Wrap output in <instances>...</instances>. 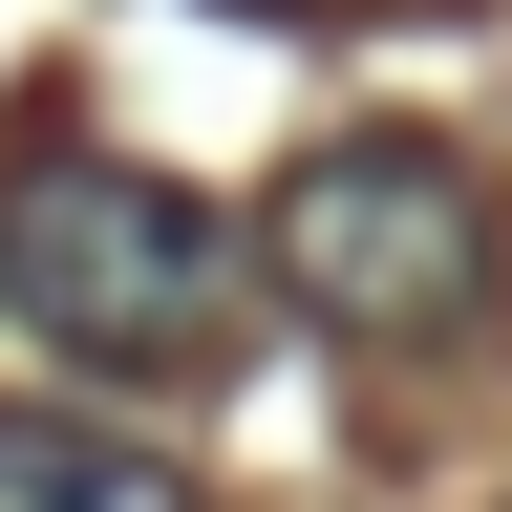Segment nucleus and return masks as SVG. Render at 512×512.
<instances>
[{
  "mask_svg": "<svg viewBox=\"0 0 512 512\" xmlns=\"http://www.w3.org/2000/svg\"><path fill=\"white\" fill-rule=\"evenodd\" d=\"M235 22H299V0H235Z\"/></svg>",
  "mask_w": 512,
  "mask_h": 512,
  "instance_id": "20e7f679",
  "label": "nucleus"
},
{
  "mask_svg": "<svg viewBox=\"0 0 512 512\" xmlns=\"http://www.w3.org/2000/svg\"><path fill=\"white\" fill-rule=\"evenodd\" d=\"M0 512H192V470L86 406H0Z\"/></svg>",
  "mask_w": 512,
  "mask_h": 512,
  "instance_id": "7ed1b4c3",
  "label": "nucleus"
},
{
  "mask_svg": "<svg viewBox=\"0 0 512 512\" xmlns=\"http://www.w3.org/2000/svg\"><path fill=\"white\" fill-rule=\"evenodd\" d=\"M0 320L64 342L86 384H192L235 363V235L150 150H22L0 171Z\"/></svg>",
  "mask_w": 512,
  "mask_h": 512,
  "instance_id": "f257e3e1",
  "label": "nucleus"
},
{
  "mask_svg": "<svg viewBox=\"0 0 512 512\" xmlns=\"http://www.w3.org/2000/svg\"><path fill=\"white\" fill-rule=\"evenodd\" d=\"M256 256L320 299V342H384V363H427V342L491 320V192L448 171V150H406V128L299 150L278 214H256Z\"/></svg>",
  "mask_w": 512,
  "mask_h": 512,
  "instance_id": "f03ea898",
  "label": "nucleus"
}]
</instances>
